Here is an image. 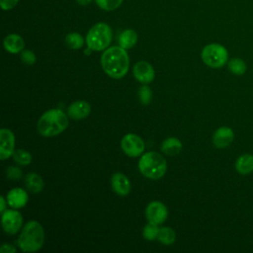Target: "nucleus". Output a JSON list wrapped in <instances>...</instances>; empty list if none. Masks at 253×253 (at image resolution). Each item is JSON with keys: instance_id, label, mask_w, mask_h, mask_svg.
I'll return each mask as SVG.
<instances>
[{"instance_id": "4be33fe9", "label": "nucleus", "mask_w": 253, "mask_h": 253, "mask_svg": "<svg viewBox=\"0 0 253 253\" xmlns=\"http://www.w3.org/2000/svg\"><path fill=\"white\" fill-rule=\"evenodd\" d=\"M65 42L68 45V47H70L72 49H78L83 46L84 39L78 33H70L66 36Z\"/></svg>"}, {"instance_id": "6ab92c4d", "label": "nucleus", "mask_w": 253, "mask_h": 253, "mask_svg": "<svg viewBox=\"0 0 253 253\" xmlns=\"http://www.w3.org/2000/svg\"><path fill=\"white\" fill-rule=\"evenodd\" d=\"M182 149V142L176 137H168L161 144V150L167 155H176Z\"/></svg>"}, {"instance_id": "1a4fd4ad", "label": "nucleus", "mask_w": 253, "mask_h": 253, "mask_svg": "<svg viewBox=\"0 0 253 253\" xmlns=\"http://www.w3.org/2000/svg\"><path fill=\"white\" fill-rule=\"evenodd\" d=\"M145 214L149 222L159 225L163 223L167 218L168 211L164 204L158 201H154L147 205Z\"/></svg>"}, {"instance_id": "a878e982", "label": "nucleus", "mask_w": 253, "mask_h": 253, "mask_svg": "<svg viewBox=\"0 0 253 253\" xmlns=\"http://www.w3.org/2000/svg\"><path fill=\"white\" fill-rule=\"evenodd\" d=\"M96 4L105 11H113L121 6L124 0H95Z\"/></svg>"}, {"instance_id": "6e6552de", "label": "nucleus", "mask_w": 253, "mask_h": 253, "mask_svg": "<svg viewBox=\"0 0 253 253\" xmlns=\"http://www.w3.org/2000/svg\"><path fill=\"white\" fill-rule=\"evenodd\" d=\"M23 224L22 214L15 210H6L2 212V226L5 232L15 234Z\"/></svg>"}, {"instance_id": "9b49d317", "label": "nucleus", "mask_w": 253, "mask_h": 253, "mask_svg": "<svg viewBox=\"0 0 253 253\" xmlns=\"http://www.w3.org/2000/svg\"><path fill=\"white\" fill-rule=\"evenodd\" d=\"M133 75L141 83H150L155 77L153 67L147 61H138L133 66Z\"/></svg>"}, {"instance_id": "ddd939ff", "label": "nucleus", "mask_w": 253, "mask_h": 253, "mask_svg": "<svg viewBox=\"0 0 253 253\" xmlns=\"http://www.w3.org/2000/svg\"><path fill=\"white\" fill-rule=\"evenodd\" d=\"M111 185L115 193L120 196H126L130 192L131 186L129 180L123 173H115L111 179Z\"/></svg>"}, {"instance_id": "a211bd4d", "label": "nucleus", "mask_w": 253, "mask_h": 253, "mask_svg": "<svg viewBox=\"0 0 253 253\" xmlns=\"http://www.w3.org/2000/svg\"><path fill=\"white\" fill-rule=\"evenodd\" d=\"M25 183L29 191L32 193H40L43 189V181L37 173H29L25 178Z\"/></svg>"}, {"instance_id": "423d86ee", "label": "nucleus", "mask_w": 253, "mask_h": 253, "mask_svg": "<svg viewBox=\"0 0 253 253\" xmlns=\"http://www.w3.org/2000/svg\"><path fill=\"white\" fill-rule=\"evenodd\" d=\"M202 59L208 66L218 68L227 62L228 52L223 45L219 43H211L203 48Z\"/></svg>"}, {"instance_id": "0eeeda50", "label": "nucleus", "mask_w": 253, "mask_h": 253, "mask_svg": "<svg viewBox=\"0 0 253 253\" xmlns=\"http://www.w3.org/2000/svg\"><path fill=\"white\" fill-rule=\"evenodd\" d=\"M124 152L130 157H137L144 151V142L134 133L126 134L121 142Z\"/></svg>"}, {"instance_id": "7c9ffc66", "label": "nucleus", "mask_w": 253, "mask_h": 253, "mask_svg": "<svg viewBox=\"0 0 253 253\" xmlns=\"http://www.w3.org/2000/svg\"><path fill=\"white\" fill-rule=\"evenodd\" d=\"M0 251L2 253H14V252H16V248L11 244L4 243V244H2V246L0 248Z\"/></svg>"}, {"instance_id": "b1692460", "label": "nucleus", "mask_w": 253, "mask_h": 253, "mask_svg": "<svg viewBox=\"0 0 253 253\" xmlns=\"http://www.w3.org/2000/svg\"><path fill=\"white\" fill-rule=\"evenodd\" d=\"M228 69L235 75H242L246 71V64L240 58H232L228 62Z\"/></svg>"}, {"instance_id": "f3484780", "label": "nucleus", "mask_w": 253, "mask_h": 253, "mask_svg": "<svg viewBox=\"0 0 253 253\" xmlns=\"http://www.w3.org/2000/svg\"><path fill=\"white\" fill-rule=\"evenodd\" d=\"M235 168L239 174L247 175L253 171V155L243 154L239 156L235 163Z\"/></svg>"}, {"instance_id": "dca6fc26", "label": "nucleus", "mask_w": 253, "mask_h": 253, "mask_svg": "<svg viewBox=\"0 0 253 253\" xmlns=\"http://www.w3.org/2000/svg\"><path fill=\"white\" fill-rule=\"evenodd\" d=\"M25 42L23 38L17 34H10L4 39V47L11 53H18L24 49Z\"/></svg>"}, {"instance_id": "f257e3e1", "label": "nucleus", "mask_w": 253, "mask_h": 253, "mask_svg": "<svg viewBox=\"0 0 253 253\" xmlns=\"http://www.w3.org/2000/svg\"><path fill=\"white\" fill-rule=\"evenodd\" d=\"M103 70L112 78L120 79L124 77L129 66V58L125 48L122 46H112L106 49L101 56Z\"/></svg>"}, {"instance_id": "cd10ccee", "label": "nucleus", "mask_w": 253, "mask_h": 253, "mask_svg": "<svg viewBox=\"0 0 253 253\" xmlns=\"http://www.w3.org/2000/svg\"><path fill=\"white\" fill-rule=\"evenodd\" d=\"M21 59L24 63L28 65H33L36 62V55L32 50L26 49L21 52Z\"/></svg>"}, {"instance_id": "aec40b11", "label": "nucleus", "mask_w": 253, "mask_h": 253, "mask_svg": "<svg viewBox=\"0 0 253 253\" xmlns=\"http://www.w3.org/2000/svg\"><path fill=\"white\" fill-rule=\"evenodd\" d=\"M137 41V35L133 30H126L119 37V44L125 49L131 48Z\"/></svg>"}, {"instance_id": "bb28decb", "label": "nucleus", "mask_w": 253, "mask_h": 253, "mask_svg": "<svg viewBox=\"0 0 253 253\" xmlns=\"http://www.w3.org/2000/svg\"><path fill=\"white\" fill-rule=\"evenodd\" d=\"M138 97L143 105H147L150 103L151 98H152V92L148 86H142L140 87L138 91Z\"/></svg>"}, {"instance_id": "5701e85b", "label": "nucleus", "mask_w": 253, "mask_h": 253, "mask_svg": "<svg viewBox=\"0 0 253 253\" xmlns=\"http://www.w3.org/2000/svg\"><path fill=\"white\" fill-rule=\"evenodd\" d=\"M12 156H13L14 161L20 165H29L33 160L32 154L24 149L15 150Z\"/></svg>"}, {"instance_id": "2eb2a0df", "label": "nucleus", "mask_w": 253, "mask_h": 253, "mask_svg": "<svg viewBox=\"0 0 253 253\" xmlns=\"http://www.w3.org/2000/svg\"><path fill=\"white\" fill-rule=\"evenodd\" d=\"M28 194L22 188H14L7 194V202L9 206L14 209H20L24 207L28 202Z\"/></svg>"}, {"instance_id": "412c9836", "label": "nucleus", "mask_w": 253, "mask_h": 253, "mask_svg": "<svg viewBox=\"0 0 253 253\" xmlns=\"http://www.w3.org/2000/svg\"><path fill=\"white\" fill-rule=\"evenodd\" d=\"M157 239L165 245H171L175 242L176 240V233L175 231L169 227V226H164L159 229Z\"/></svg>"}, {"instance_id": "2f4dec72", "label": "nucleus", "mask_w": 253, "mask_h": 253, "mask_svg": "<svg viewBox=\"0 0 253 253\" xmlns=\"http://www.w3.org/2000/svg\"><path fill=\"white\" fill-rule=\"evenodd\" d=\"M0 200H1V207H0V210H1V212H4V211H6V202H5L4 197H1Z\"/></svg>"}, {"instance_id": "f03ea898", "label": "nucleus", "mask_w": 253, "mask_h": 253, "mask_svg": "<svg viewBox=\"0 0 253 253\" xmlns=\"http://www.w3.org/2000/svg\"><path fill=\"white\" fill-rule=\"evenodd\" d=\"M67 126V116L58 109H51L40 118L37 127L40 134L49 137L61 133Z\"/></svg>"}, {"instance_id": "f8f14e48", "label": "nucleus", "mask_w": 253, "mask_h": 253, "mask_svg": "<svg viewBox=\"0 0 253 253\" xmlns=\"http://www.w3.org/2000/svg\"><path fill=\"white\" fill-rule=\"evenodd\" d=\"M234 138V132L230 127L220 126L212 135V142L217 148H224L231 144Z\"/></svg>"}, {"instance_id": "393cba45", "label": "nucleus", "mask_w": 253, "mask_h": 253, "mask_svg": "<svg viewBox=\"0 0 253 253\" xmlns=\"http://www.w3.org/2000/svg\"><path fill=\"white\" fill-rule=\"evenodd\" d=\"M158 228V224L149 222L148 224H146L142 230V235L146 240H154L157 239V235L159 232Z\"/></svg>"}, {"instance_id": "473e14b6", "label": "nucleus", "mask_w": 253, "mask_h": 253, "mask_svg": "<svg viewBox=\"0 0 253 253\" xmlns=\"http://www.w3.org/2000/svg\"><path fill=\"white\" fill-rule=\"evenodd\" d=\"M76 1H77V3H78V4L83 5V6L88 5V4H90V3L92 2V0H76Z\"/></svg>"}, {"instance_id": "20e7f679", "label": "nucleus", "mask_w": 253, "mask_h": 253, "mask_svg": "<svg viewBox=\"0 0 253 253\" xmlns=\"http://www.w3.org/2000/svg\"><path fill=\"white\" fill-rule=\"evenodd\" d=\"M138 168L145 177L159 179L165 174L167 163L161 154L155 151H150L141 156L138 162Z\"/></svg>"}, {"instance_id": "9d476101", "label": "nucleus", "mask_w": 253, "mask_h": 253, "mask_svg": "<svg viewBox=\"0 0 253 253\" xmlns=\"http://www.w3.org/2000/svg\"><path fill=\"white\" fill-rule=\"evenodd\" d=\"M15 135L7 128H2L0 131V157L5 160L13 155L15 151Z\"/></svg>"}, {"instance_id": "39448f33", "label": "nucleus", "mask_w": 253, "mask_h": 253, "mask_svg": "<svg viewBox=\"0 0 253 253\" xmlns=\"http://www.w3.org/2000/svg\"><path fill=\"white\" fill-rule=\"evenodd\" d=\"M112 41V31L109 25L105 23H98L94 25L86 36V42L88 48L92 50H103L107 48Z\"/></svg>"}, {"instance_id": "c85d7f7f", "label": "nucleus", "mask_w": 253, "mask_h": 253, "mask_svg": "<svg viewBox=\"0 0 253 253\" xmlns=\"http://www.w3.org/2000/svg\"><path fill=\"white\" fill-rule=\"evenodd\" d=\"M7 177L11 180H19L22 177V170L17 166H10L6 170Z\"/></svg>"}, {"instance_id": "7ed1b4c3", "label": "nucleus", "mask_w": 253, "mask_h": 253, "mask_svg": "<svg viewBox=\"0 0 253 253\" xmlns=\"http://www.w3.org/2000/svg\"><path fill=\"white\" fill-rule=\"evenodd\" d=\"M44 241V231L37 220H30L25 225L18 238V245L24 252L39 250Z\"/></svg>"}, {"instance_id": "c756f323", "label": "nucleus", "mask_w": 253, "mask_h": 253, "mask_svg": "<svg viewBox=\"0 0 253 253\" xmlns=\"http://www.w3.org/2000/svg\"><path fill=\"white\" fill-rule=\"evenodd\" d=\"M19 0H0V6L3 10H11L17 4Z\"/></svg>"}, {"instance_id": "4468645a", "label": "nucleus", "mask_w": 253, "mask_h": 253, "mask_svg": "<svg viewBox=\"0 0 253 253\" xmlns=\"http://www.w3.org/2000/svg\"><path fill=\"white\" fill-rule=\"evenodd\" d=\"M91 112V106L86 101H75L67 109L68 116L73 120H82Z\"/></svg>"}]
</instances>
